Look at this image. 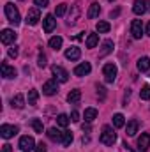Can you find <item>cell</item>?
I'll return each mask as SVG.
<instances>
[{"label":"cell","instance_id":"obj_1","mask_svg":"<svg viewBox=\"0 0 150 152\" xmlns=\"http://www.w3.org/2000/svg\"><path fill=\"white\" fill-rule=\"evenodd\" d=\"M4 12H5V16H7V20H9V23L11 25H20L21 23V16H20V11H18V7L12 4V2H7L5 4V7H4Z\"/></svg>","mask_w":150,"mask_h":152},{"label":"cell","instance_id":"obj_2","mask_svg":"<svg viewBox=\"0 0 150 152\" xmlns=\"http://www.w3.org/2000/svg\"><path fill=\"white\" fill-rule=\"evenodd\" d=\"M101 143H104V145H113L115 142H117V133L113 131L111 126H103V131H101Z\"/></svg>","mask_w":150,"mask_h":152},{"label":"cell","instance_id":"obj_3","mask_svg":"<svg viewBox=\"0 0 150 152\" xmlns=\"http://www.w3.org/2000/svg\"><path fill=\"white\" fill-rule=\"evenodd\" d=\"M18 147H20V151L21 152H34L36 151V142H34L32 136L27 134V136H21V138H20Z\"/></svg>","mask_w":150,"mask_h":152},{"label":"cell","instance_id":"obj_4","mask_svg":"<svg viewBox=\"0 0 150 152\" xmlns=\"http://www.w3.org/2000/svg\"><path fill=\"white\" fill-rule=\"evenodd\" d=\"M51 73H53V76H55V80L58 81V83H66L67 80H69V73L62 67V66H51Z\"/></svg>","mask_w":150,"mask_h":152},{"label":"cell","instance_id":"obj_5","mask_svg":"<svg viewBox=\"0 0 150 152\" xmlns=\"http://www.w3.org/2000/svg\"><path fill=\"white\" fill-rule=\"evenodd\" d=\"M18 126H11V124H2V127H0V136L4 138V140H9V138H12L14 134H18Z\"/></svg>","mask_w":150,"mask_h":152},{"label":"cell","instance_id":"obj_6","mask_svg":"<svg viewBox=\"0 0 150 152\" xmlns=\"http://www.w3.org/2000/svg\"><path fill=\"white\" fill-rule=\"evenodd\" d=\"M103 76H104L106 83H113L117 80V66L115 64H106L103 67Z\"/></svg>","mask_w":150,"mask_h":152},{"label":"cell","instance_id":"obj_7","mask_svg":"<svg viewBox=\"0 0 150 152\" xmlns=\"http://www.w3.org/2000/svg\"><path fill=\"white\" fill-rule=\"evenodd\" d=\"M58 92V81L57 80H48L42 85V94L44 96H55Z\"/></svg>","mask_w":150,"mask_h":152},{"label":"cell","instance_id":"obj_8","mask_svg":"<svg viewBox=\"0 0 150 152\" xmlns=\"http://www.w3.org/2000/svg\"><path fill=\"white\" fill-rule=\"evenodd\" d=\"M39 20H41V12H39V7H30L28 12H27V25H37Z\"/></svg>","mask_w":150,"mask_h":152},{"label":"cell","instance_id":"obj_9","mask_svg":"<svg viewBox=\"0 0 150 152\" xmlns=\"http://www.w3.org/2000/svg\"><path fill=\"white\" fill-rule=\"evenodd\" d=\"M79 14H81V7H79V2H76L74 5L71 7V12L67 16V25H74L78 21V18H79Z\"/></svg>","mask_w":150,"mask_h":152},{"label":"cell","instance_id":"obj_10","mask_svg":"<svg viewBox=\"0 0 150 152\" xmlns=\"http://www.w3.org/2000/svg\"><path fill=\"white\" fill-rule=\"evenodd\" d=\"M147 5H149L147 0H134V4H133V12L138 14V16H141V14H145V12L149 11Z\"/></svg>","mask_w":150,"mask_h":152},{"label":"cell","instance_id":"obj_11","mask_svg":"<svg viewBox=\"0 0 150 152\" xmlns=\"http://www.w3.org/2000/svg\"><path fill=\"white\" fill-rule=\"evenodd\" d=\"M16 32L14 30H11V28H4L2 30V34H0V41L4 42V44H11V42H14L16 41Z\"/></svg>","mask_w":150,"mask_h":152},{"label":"cell","instance_id":"obj_12","mask_svg":"<svg viewBox=\"0 0 150 152\" xmlns=\"http://www.w3.org/2000/svg\"><path fill=\"white\" fill-rule=\"evenodd\" d=\"M131 34L134 39H141L143 36V25H141V20H133L131 23Z\"/></svg>","mask_w":150,"mask_h":152},{"label":"cell","instance_id":"obj_13","mask_svg":"<svg viewBox=\"0 0 150 152\" xmlns=\"http://www.w3.org/2000/svg\"><path fill=\"white\" fill-rule=\"evenodd\" d=\"M150 149V133H143L138 138V151L140 152H147Z\"/></svg>","mask_w":150,"mask_h":152},{"label":"cell","instance_id":"obj_14","mask_svg":"<svg viewBox=\"0 0 150 152\" xmlns=\"http://www.w3.org/2000/svg\"><path fill=\"white\" fill-rule=\"evenodd\" d=\"M42 25H44V32H46V34L53 32V28L57 27V20H55V16H53V14H48V16H44V20H42Z\"/></svg>","mask_w":150,"mask_h":152},{"label":"cell","instance_id":"obj_15","mask_svg":"<svg viewBox=\"0 0 150 152\" xmlns=\"http://www.w3.org/2000/svg\"><path fill=\"white\" fill-rule=\"evenodd\" d=\"M90 71H92V66H90V62H81L79 66H76V67H74V75L79 76V78H81V76H87Z\"/></svg>","mask_w":150,"mask_h":152},{"label":"cell","instance_id":"obj_16","mask_svg":"<svg viewBox=\"0 0 150 152\" xmlns=\"http://www.w3.org/2000/svg\"><path fill=\"white\" fill-rule=\"evenodd\" d=\"M81 57V50L78 48V46H71V48H67L66 50V58L67 60H71V62H74Z\"/></svg>","mask_w":150,"mask_h":152},{"label":"cell","instance_id":"obj_17","mask_svg":"<svg viewBox=\"0 0 150 152\" xmlns=\"http://www.w3.org/2000/svg\"><path fill=\"white\" fill-rule=\"evenodd\" d=\"M2 78H5V80L16 78V69L12 66H9L7 62H2Z\"/></svg>","mask_w":150,"mask_h":152},{"label":"cell","instance_id":"obj_18","mask_svg":"<svg viewBox=\"0 0 150 152\" xmlns=\"http://www.w3.org/2000/svg\"><path fill=\"white\" fill-rule=\"evenodd\" d=\"M11 106L16 108V110H21L25 106V96L23 94H16L12 99H11Z\"/></svg>","mask_w":150,"mask_h":152},{"label":"cell","instance_id":"obj_19","mask_svg":"<svg viewBox=\"0 0 150 152\" xmlns=\"http://www.w3.org/2000/svg\"><path fill=\"white\" fill-rule=\"evenodd\" d=\"M138 127H140V122H138L136 118L129 120V122H127V127H125V131H127L125 134H127V136H134V134L138 133Z\"/></svg>","mask_w":150,"mask_h":152},{"label":"cell","instance_id":"obj_20","mask_svg":"<svg viewBox=\"0 0 150 152\" xmlns=\"http://www.w3.org/2000/svg\"><path fill=\"white\" fill-rule=\"evenodd\" d=\"M99 12H101V5H99V2H92V4H90V7H88L87 16H88L90 20H94V18H97V16H99Z\"/></svg>","mask_w":150,"mask_h":152},{"label":"cell","instance_id":"obj_21","mask_svg":"<svg viewBox=\"0 0 150 152\" xmlns=\"http://www.w3.org/2000/svg\"><path fill=\"white\" fill-rule=\"evenodd\" d=\"M113 51V41L111 39H106L104 42H103V50L99 51V58H104L108 53H111Z\"/></svg>","mask_w":150,"mask_h":152},{"label":"cell","instance_id":"obj_22","mask_svg":"<svg viewBox=\"0 0 150 152\" xmlns=\"http://www.w3.org/2000/svg\"><path fill=\"white\" fill-rule=\"evenodd\" d=\"M62 133L64 131H60V129H57V127H51V129H48V138L50 140H53V142H60L62 140Z\"/></svg>","mask_w":150,"mask_h":152},{"label":"cell","instance_id":"obj_23","mask_svg":"<svg viewBox=\"0 0 150 152\" xmlns=\"http://www.w3.org/2000/svg\"><path fill=\"white\" fill-rule=\"evenodd\" d=\"M79 99H81V90H79V88H74V90H71V92L67 94V101H69L71 104L79 103Z\"/></svg>","mask_w":150,"mask_h":152},{"label":"cell","instance_id":"obj_24","mask_svg":"<svg viewBox=\"0 0 150 152\" xmlns=\"http://www.w3.org/2000/svg\"><path fill=\"white\" fill-rule=\"evenodd\" d=\"M149 69H150V57H141V58L138 60V71L147 73Z\"/></svg>","mask_w":150,"mask_h":152},{"label":"cell","instance_id":"obj_25","mask_svg":"<svg viewBox=\"0 0 150 152\" xmlns=\"http://www.w3.org/2000/svg\"><path fill=\"white\" fill-rule=\"evenodd\" d=\"M73 140H74L73 133H71V131H64V133H62V140H60V143H62L64 147H69V145L73 143Z\"/></svg>","mask_w":150,"mask_h":152},{"label":"cell","instance_id":"obj_26","mask_svg":"<svg viewBox=\"0 0 150 152\" xmlns=\"http://www.w3.org/2000/svg\"><path fill=\"white\" fill-rule=\"evenodd\" d=\"M62 42H64V39L60 37V36H55V37L50 39V48H53L55 51H58L62 48Z\"/></svg>","mask_w":150,"mask_h":152},{"label":"cell","instance_id":"obj_27","mask_svg":"<svg viewBox=\"0 0 150 152\" xmlns=\"http://www.w3.org/2000/svg\"><path fill=\"white\" fill-rule=\"evenodd\" d=\"M110 28H111V25L108 21H97V25H95V30L99 34H106V32H110Z\"/></svg>","mask_w":150,"mask_h":152},{"label":"cell","instance_id":"obj_28","mask_svg":"<svg viewBox=\"0 0 150 152\" xmlns=\"http://www.w3.org/2000/svg\"><path fill=\"white\" fill-rule=\"evenodd\" d=\"M99 44V36L97 34H88L87 37V48H95Z\"/></svg>","mask_w":150,"mask_h":152},{"label":"cell","instance_id":"obj_29","mask_svg":"<svg viewBox=\"0 0 150 152\" xmlns=\"http://www.w3.org/2000/svg\"><path fill=\"white\" fill-rule=\"evenodd\" d=\"M83 117H85V120H87V122H94V120H95V117H97V110H95V108H87Z\"/></svg>","mask_w":150,"mask_h":152},{"label":"cell","instance_id":"obj_30","mask_svg":"<svg viewBox=\"0 0 150 152\" xmlns=\"http://www.w3.org/2000/svg\"><path fill=\"white\" fill-rule=\"evenodd\" d=\"M37 99H39L37 90H36V88L28 90V104H30V106H36V104H37Z\"/></svg>","mask_w":150,"mask_h":152},{"label":"cell","instance_id":"obj_31","mask_svg":"<svg viewBox=\"0 0 150 152\" xmlns=\"http://www.w3.org/2000/svg\"><path fill=\"white\" fill-rule=\"evenodd\" d=\"M113 126L115 127H124L125 126V118L122 113H115L113 115Z\"/></svg>","mask_w":150,"mask_h":152},{"label":"cell","instance_id":"obj_32","mask_svg":"<svg viewBox=\"0 0 150 152\" xmlns=\"http://www.w3.org/2000/svg\"><path fill=\"white\" fill-rule=\"evenodd\" d=\"M140 97H141L143 101H149L150 99V85H143V87H141V90H140Z\"/></svg>","mask_w":150,"mask_h":152},{"label":"cell","instance_id":"obj_33","mask_svg":"<svg viewBox=\"0 0 150 152\" xmlns=\"http://www.w3.org/2000/svg\"><path fill=\"white\" fill-rule=\"evenodd\" d=\"M57 122H58V126H62V127H67V124H69V117L66 113H60L57 117Z\"/></svg>","mask_w":150,"mask_h":152},{"label":"cell","instance_id":"obj_34","mask_svg":"<svg viewBox=\"0 0 150 152\" xmlns=\"http://www.w3.org/2000/svg\"><path fill=\"white\" fill-rule=\"evenodd\" d=\"M66 11H67V4H58L55 9V16H64Z\"/></svg>","mask_w":150,"mask_h":152},{"label":"cell","instance_id":"obj_35","mask_svg":"<svg viewBox=\"0 0 150 152\" xmlns=\"http://www.w3.org/2000/svg\"><path fill=\"white\" fill-rule=\"evenodd\" d=\"M30 124H32V127H34V131H36V133H42V129H44V127H42V122H41L39 118H34Z\"/></svg>","mask_w":150,"mask_h":152},{"label":"cell","instance_id":"obj_36","mask_svg":"<svg viewBox=\"0 0 150 152\" xmlns=\"http://www.w3.org/2000/svg\"><path fill=\"white\" fill-rule=\"evenodd\" d=\"M97 97H99L101 101L106 99V88H104L103 85H97Z\"/></svg>","mask_w":150,"mask_h":152},{"label":"cell","instance_id":"obj_37","mask_svg":"<svg viewBox=\"0 0 150 152\" xmlns=\"http://www.w3.org/2000/svg\"><path fill=\"white\" fill-rule=\"evenodd\" d=\"M46 55L44 53H39V57H37V66L39 67H46Z\"/></svg>","mask_w":150,"mask_h":152},{"label":"cell","instance_id":"obj_38","mask_svg":"<svg viewBox=\"0 0 150 152\" xmlns=\"http://www.w3.org/2000/svg\"><path fill=\"white\" fill-rule=\"evenodd\" d=\"M18 51H20V50H18V46L14 44V46H11V48H9V51H7V53H9V57H11V58H16V57H18Z\"/></svg>","mask_w":150,"mask_h":152},{"label":"cell","instance_id":"obj_39","mask_svg":"<svg viewBox=\"0 0 150 152\" xmlns=\"http://www.w3.org/2000/svg\"><path fill=\"white\" fill-rule=\"evenodd\" d=\"M34 4H36V7H48V0H34Z\"/></svg>","mask_w":150,"mask_h":152},{"label":"cell","instance_id":"obj_40","mask_svg":"<svg viewBox=\"0 0 150 152\" xmlns=\"http://www.w3.org/2000/svg\"><path fill=\"white\" fill-rule=\"evenodd\" d=\"M46 151H48V147L41 142V143H37V145H36V151H34V152H46Z\"/></svg>","mask_w":150,"mask_h":152},{"label":"cell","instance_id":"obj_41","mask_svg":"<svg viewBox=\"0 0 150 152\" xmlns=\"http://www.w3.org/2000/svg\"><path fill=\"white\" fill-rule=\"evenodd\" d=\"M71 120H73V122H78V120H79V113H78L76 110L71 113Z\"/></svg>","mask_w":150,"mask_h":152},{"label":"cell","instance_id":"obj_42","mask_svg":"<svg viewBox=\"0 0 150 152\" xmlns=\"http://www.w3.org/2000/svg\"><path fill=\"white\" fill-rule=\"evenodd\" d=\"M2 152H12V147H11L9 143H4V145H2Z\"/></svg>","mask_w":150,"mask_h":152},{"label":"cell","instance_id":"obj_43","mask_svg":"<svg viewBox=\"0 0 150 152\" xmlns=\"http://www.w3.org/2000/svg\"><path fill=\"white\" fill-rule=\"evenodd\" d=\"M118 14H120V9H115V11H111V12H110V18H117V16H118Z\"/></svg>","mask_w":150,"mask_h":152},{"label":"cell","instance_id":"obj_44","mask_svg":"<svg viewBox=\"0 0 150 152\" xmlns=\"http://www.w3.org/2000/svg\"><path fill=\"white\" fill-rule=\"evenodd\" d=\"M81 129H83L85 133H90V124H83V126H81Z\"/></svg>","mask_w":150,"mask_h":152},{"label":"cell","instance_id":"obj_45","mask_svg":"<svg viewBox=\"0 0 150 152\" xmlns=\"http://www.w3.org/2000/svg\"><path fill=\"white\" fill-rule=\"evenodd\" d=\"M147 36H150V21H149V25H147Z\"/></svg>","mask_w":150,"mask_h":152},{"label":"cell","instance_id":"obj_46","mask_svg":"<svg viewBox=\"0 0 150 152\" xmlns=\"http://www.w3.org/2000/svg\"><path fill=\"white\" fill-rule=\"evenodd\" d=\"M149 4H150V2H149ZM149 11H150V5H149Z\"/></svg>","mask_w":150,"mask_h":152},{"label":"cell","instance_id":"obj_47","mask_svg":"<svg viewBox=\"0 0 150 152\" xmlns=\"http://www.w3.org/2000/svg\"><path fill=\"white\" fill-rule=\"evenodd\" d=\"M110 2H113V0H110Z\"/></svg>","mask_w":150,"mask_h":152}]
</instances>
